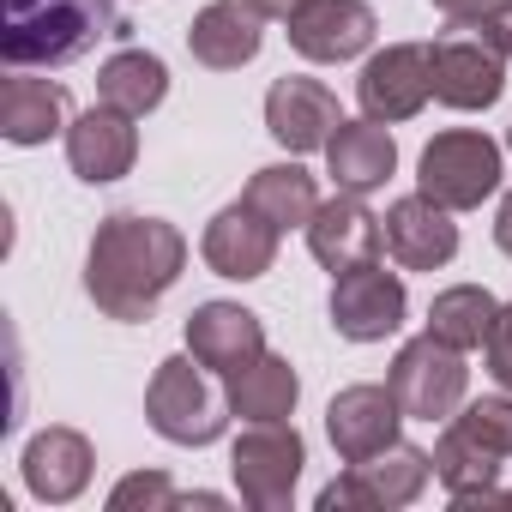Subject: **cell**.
Listing matches in <instances>:
<instances>
[{
  "label": "cell",
  "instance_id": "cb8c5ba5",
  "mask_svg": "<svg viewBox=\"0 0 512 512\" xmlns=\"http://www.w3.org/2000/svg\"><path fill=\"white\" fill-rule=\"evenodd\" d=\"M350 470H356L362 488H368V512H392V506L422 500V488L434 482V452H422V446H410V440H392L386 452H374V458H362V464H350Z\"/></svg>",
  "mask_w": 512,
  "mask_h": 512
},
{
  "label": "cell",
  "instance_id": "52a82bcc",
  "mask_svg": "<svg viewBox=\"0 0 512 512\" xmlns=\"http://www.w3.org/2000/svg\"><path fill=\"white\" fill-rule=\"evenodd\" d=\"M386 386H392V398L404 404L410 422H452V416L464 410L470 368H464V350H452L446 338L422 332V338H410V344L392 356Z\"/></svg>",
  "mask_w": 512,
  "mask_h": 512
},
{
  "label": "cell",
  "instance_id": "9c48e42d",
  "mask_svg": "<svg viewBox=\"0 0 512 512\" xmlns=\"http://www.w3.org/2000/svg\"><path fill=\"white\" fill-rule=\"evenodd\" d=\"M434 97V61H428V43H386L362 61L356 73V103L368 121H416Z\"/></svg>",
  "mask_w": 512,
  "mask_h": 512
},
{
  "label": "cell",
  "instance_id": "4dcf8cb0",
  "mask_svg": "<svg viewBox=\"0 0 512 512\" xmlns=\"http://www.w3.org/2000/svg\"><path fill=\"white\" fill-rule=\"evenodd\" d=\"M428 7H434L440 19L470 25V19H506V13H512V0H428Z\"/></svg>",
  "mask_w": 512,
  "mask_h": 512
},
{
  "label": "cell",
  "instance_id": "277c9868",
  "mask_svg": "<svg viewBox=\"0 0 512 512\" xmlns=\"http://www.w3.org/2000/svg\"><path fill=\"white\" fill-rule=\"evenodd\" d=\"M205 374L211 368L193 350L157 362V374L145 386V422L169 446H211V440H223V428H229L235 410H229V392H217Z\"/></svg>",
  "mask_w": 512,
  "mask_h": 512
},
{
  "label": "cell",
  "instance_id": "3957f363",
  "mask_svg": "<svg viewBox=\"0 0 512 512\" xmlns=\"http://www.w3.org/2000/svg\"><path fill=\"white\" fill-rule=\"evenodd\" d=\"M428 61H434V103L458 109V115H476V109H494L500 91H506V19H446V31L428 43Z\"/></svg>",
  "mask_w": 512,
  "mask_h": 512
},
{
  "label": "cell",
  "instance_id": "d6a6232c",
  "mask_svg": "<svg viewBox=\"0 0 512 512\" xmlns=\"http://www.w3.org/2000/svg\"><path fill=\"white\" fill-rule=\"evenodd\" d=\"M494 247L512 260V187L500 193V211H494Z\"/></svg>",
  "mask_w": 512,
  "mask_h": 512
},
{
  "label": "cell",
  "instance_id": "d590c367",
  "mask_svg": "<svg viewBox=\"0 0 512 512\" xmlns=\"http://www.w3.org/2000/svg\"><path fill=\"white\" fill-rule=\"evenodd\" d=\"M506 151H512V127H506Z\"/></svg>",
  "mask_w": 512,
  "mask_h": 512
},
{
  "label": "cell",
  "instance_id": "5bb4252c",
  "mask_svg": "<svg viewBox=\"0 0 512 512\" xmlns=\"http://www.w3.org/2000/svg\"><path fill=\"white\" fill-rule=\"evenodd\" d=\"M133 121L139 115H127V109H115L103 97L85 115H73V127H67V163H73V175L91 181V187H109V181L133 175V163H139V127Z\"/></svg>",
  "mask_w": 512,
  "mask_h": 512
},
{
  "label": "cell",
  "instance_id": "f1b7e54d",
  "mask_svg": "<svg viewBox=\"0 0 512 512\" xmlns=\"http://www.w3.org/2000/svg\"><path fill=\"white\" fill-rule=\"evenodd\" d=\"M139 506L145 512H175V506H187V494L163 470H133L109 488V512H139Z\"/></svg>",
  "mask_w": 512,
  "mask_h": 512
},
{
  "label": "cell",
  "instance_id": "7c38bea8",
  "mask_svg": "<svg viewBox=\"0 0 512 512\" xmlns=\"http://www.w3.org/2000/svg\"><path fill=\"white\" fill-rule=\"evenodd\" d=\"M380 37V13L368 0H308L290 19V49L314 67H344L356 55H368Z\"/></svg>",
  "mask_w": 512,
  "mask_h": 512
},
{
  "label": "cell",
  "instance_id": "6da1fadb",
  "mask_svg": "<svg viewBox=\"0 0 512 512\" xmlns=\"http://www.w3.org/2000/svg\"><path fill=\"white\" fill-rule=\"evenodd\" d=\"M181 272H187V235L169 217L109 211L85 247V296L97 302V314L121 326L151 320V308L181 284Z\"/></svg>",
  "mask_w": 512,
  "mask_h": 512
},
{
  "label": "cell",
  "instance_id": "ba28073f",
  "mask_svg": "<svg viewBox=\"0 0 512 512\" xmlns=\"http://www.w3.org/2000/svg\"><path fill=\"white\" fill-rule=\"evenodd\" d=\"M332 332L350 338V344H386L404 314H410V290L398 272H386V260H368V266H350L332 278Z\"/></svg>",
  "mask_w": 512,
  "mask_h": 512
},
{
  "label": "cell",
  "instance_id": "836d02e7",
  "mask_svg": "<svg viewBox=\"0 0 512 512\" xmlns=\"http://www.w3.org/2000/svg\"><path fill=\"white\" fill-rule=\"evenodd\" d=\"M494 506H512V488H500V494H494Z\"/></svg>",
  "mask_w": 512,
  "mask_h": 512
},
{
  "label": "cell",
  "instance_id": "7a4b0ae2",
  "mask_svg": "<svg viewBox=\"0 0 512 512\" xmlns=\"http://www.w3.org/2000/svg\"><path fill=\"white\" fill-rule=\"evenodd\" d=\"M97 37H133L115 0H7L0 55L7 67H67L91 55Z\"/></svg>",
  "mask_w": 512,
  "mask_h": 512
},
{
  "label": "cell",
  "instance_id": "d4e9b609",
  "mask_svg": "<svg viewBox=\"0 0 512 512\" xmlns=\"http://www.w3.org/2000/svg\"><path fill=\"white\" fill-rule=\"evenodd\" d=\"M260 217H272L278 229H308V217L320 211V181L290 157V163H266V169H253L247 193H241Z\"/></svg>",
  "mask_w": 512,
  "mask_h": 512
},
{
  "label": "cell",
  "instance_id": "e0dca14e",
  "mask_svg": "<svg viewBox=\"0 0 512 512\" xmlns=\"http://www.w3.org/2000/svg\"><path fill=\"white\" fill-rule=\"evenodd\" d=\"M187 350L217 380H229L253 356H266V320L253 314V308H241V302H199L187 314Z\"/></svg>",
  "mask_w": 512,
  "mask_h": 512
},
{
  "label": "cell",
  "instance_id": "8992f818",
  "mask_svg": "<svg viewBox=\"0 0 512 512\" xmlns=\"http://www.w3.org/2000/svg\"><path fill=\"white\" fill-rule=\"evenodd\" d=\"M302 464H308V440L296 434V422H247L229 446L235 494L253 512H284L296 500Z\"/></svg>",
  "mask_w": 512,
  "mask_h": 512
},
{
  "label": "cell",
  "instance_id": "484cf974",
  "mask_svg": "<svg viewBox=\"0 0 512 512\" xmlns=\"http://www.w3.org/2000/svg\"><path fill=\"white\" fill-rule=\"evenodd\" d=\"M97 97L115 103V109H127V115L163 109V97H169V67H163V55L133 49V43L115 49V55L103 61V73H97Z\"/></svg>",
  "mask_w": 512,
  "mask_h": 512
},
{
  "label": "cell",
  "instance_id": "4fadbf2b",
  "mask_svg": "<svg viewBox=\"0 0 512 512\" xmlns=\"http://www.w3.org/2000/svg\"><path fill=\"white\" fill-rule=\"evenodd\" d=\"M338 127H344V109H338L332 85H320V79H308V73H284V79L266 91V133H272L290 157L326 151Z\"/></svg>",
  "mask_w": 512,
  "mask_h": 512
},
{
  "label": "cell",
  "instance_id": "5b68a950",
  "mask_svg": "<svg viewBox=\"0 0 512 512\" xmlns=\"http://www.w3.org/2000/svg\"><path fill=\"white\" fill-rule=\"evenodd\" d=\"M500 175H506V145L488 139L482 127H446L416 157V187L446 211H476L482 199L500 193Z\"/></svg>",
  "mask_w": 512,
  "mask_h": 512
},
{
  "label": "cell",
  "instance_id": "7402d4cb",
  "mask_svg": "<svg viewBox=\"0 0 512 512\" xmlns=\"http://www.w3.org/2000/svg\"><path fill=\"white\" fill-rule=\"evenodd\" d=\"M229 392V410L241 422H290L296 416V398H302V374L290 368V356H253L247 368H235L223 380Z\"/></svg>",
  "mask_w": 512,
  "mask_h": 512
},
{
  "label": "cell",
  "instance_id": "2e32d148",
  "mask_svg": "<svg viewBox=\"0 0 512 512\" xmlns=\"http://www.w3.org/2000/svg\"><path fill=\"white\" fill-rule=\"evenodd\" d=\"M308 253L338 278L350 266H368L386 253V229L380 217L368 211L362 193H338V199H320V211L308 217Z\"/></svg>",
  "mask_w": 512,
  "mask_h": 512
},
{
  "label": "cell",
  "instance_id": "d6986e66",
  "mask_svg": "<svg viewBox=\"0 0 512 512\" xmlns=\"http://www.w3.org/2000/svg\"><path fill=\"white\" fill-rule=\"evenodd\" d=\"M260 43H266V19L253 13L247 0H211V7H199L193 25H187V55L199 67H211V73L247 67L260 55Z\"/></svg>",
  "mask_w": 512,
  "mask_h": 512
},
{
  "label": "cell",
  "instance_id": "ffe728a7",
  "mask_svg": "<svg viewBox=\"0 0 512 512\" xmlns=\"http://www.w3.org/2000/svg\"><path fill=\"white\" fill-rule=\"evenodd\" d=\"M73 97L61 79H37L31 67H13V79L0 85V139L7 145H49L55 133H67Z\"/></svg>",
  "mask_w": 512,
  "mask_h": 512
},
{
  "label": "cell",
  "instance_id": "e575fe53",
  "mask_svg": "<svg viewBox=\"0 0 512 512\" xmlns=\"http://www.w3.org/2000/svg\"><path fill=\"white\" fill-rule=\"evenodd\" d=\"M506 49H512V13H506Z\"/></svg>",
  "mask_w": 512,
  "mask_h": 512
},
{
  "label": "cell",
  "instance_id": "1f68e13d",
  "mask_svg": "<svg viewBox=\"0 0 512 512\" xmlns=\"http://www.w3.org/2000/svg\"><path fill=\"white\" fill-rule=\"evenodd\" d=\"M247 7H253V13H260L266 25H272V19H278V25H290V19H296V13L308 7V0H247Z\"/></svg>",
  "mask_w": 512,
  "mask_h": 512
},
{
  "label": "cell",
  "instance_id": "9a60e30c",
  "mask_svg": "<svg viewBox=\"0 0 512 512\" xmlns=\"http://www.w3.org/2000/svg\"><path fill=\"white\" fill-rule=\"evenodd\" d=\"M404 422H410V416H404V404L392 398V386H368V380H362V386H344V392L326 404V440H332V452H338L344 464H362V458L386 452Z\"/></svg>",
  "mask_w": 512,
  "mask_h": 512
},
{
  "label": "cell",
  "instance_id": "8fae6325",
  "mask_svg": "<svg viewBox=\"0 0 512 512\" xmlns=\"http://www.w3.org/2000/svg\"><path fill=\"white\" fill-rule=\"evenodd\" d=\"M452 217H458V211H446V205L428 199L422 187L404 193V199H392L386 217H380L392 266H404V272H440V266H452V260H458V223H452Z\"/></svg>",
  "mask_w": 512,
  "mask_h": 512
},
{
  "label": "cell",
  "instance_id": "603a6c76",
  "mask_svg": "<svg viewBox=\"0 0 512 512\" xmlns=\"http://www.w3.org/2000/svg\"><path fill=\"white\" fill-rule=\"evenodd\" d=\"M500 464L488 446H476L458 422H446V434L434 440V482L452 494V506H494L500 494Z\"/></svg>",
  "mask_w": 512,
  "mask_h": 512
},
{
  "label": "cell",
  "instance_id": "4316f807",
  "mask_svg": "<svg viewBox=\"0 0 512 512\" xmlns=\"http://www.w3.org/2000/svg\"><path fill=\"white\" fill-rule=\"evenodd\" d=\"M494 314H500V302L488 284H452L428 302V332L446 338L452 350H482L494 332Z\"/></svg>",
  "mask_w": 512,
  "mask_h": 512
},
{
  "label": "cell",
  "instance_id": "ac0fdd59",
  "mask_svg": "<svg viewBox=\"0 0 512 512\" xmlns=\"http://www.w3.org/2000/svg\"><path fill=\"white\" fill-rule=\"evenodd\" d=\"M19 470H25V488H31L43 506H67V500H79V494L91 488L97 452H91V440H85L79 428H37V434L25 440Z\"/></svg>",
  "mask_w": 512,
  "mask_h": 512
},
{
  "label": "cell",
  "instance_id": "f546056e",
  "mask_svg": "<svg viewBox=\"0 0 512 512\" xmlns=\"http://www.w3.org/2000/svg\"><path fill=\"white\" fill-rule=\"evenodd\" d=\"M482 362H488V380H494L500 392H512V302H500L494 332H488V344H482Z\"/></svg>",
  "mask_w": 512,
  "mask_h": 512
},
{
  "label": "cell",
  "instance_id": "30bf717a",
  "mask_svg": "<svg viewBox=\"0 0 512 512\" xmlns=\"http://www.w3.org/2000/svg\"><path fill=\"white\" fill-rule=\"evenodd\" d=\"M278 223L272 217H260L247 199H235V205H223L211 223H205V235H199V260L217 272V278H229V284H253V278H266L272 266H278Z\"/></svg>",
  "mask_w": 512,
  "mask_h": 512
},
{
  "label": "cell",
  "instance_id": "83f0119b",
  "mask_svg": "<svg viewBox=\"0 0 512 512\" xmlns=\"http://www.w3.org/2000/svg\"><path fill=\"white\" fill-rule=\"evenodd\" d=\"M476 446H488L494 458H512V392H494V398H470L458 416H452Z\"/></svg>",
  "mask_w": 512,
  "mask_h": 512
},
{
  "label": "cell",
  "instance_id": "44dd1931",
  "mask_svg": "<svg viewBox=\"0 0 512 512\" xmlns=\"http://www.w3.org/2000/svg\"><path fill=\"white\" fill-rule=\"evenodd\" d=\"M392 169H398V139H392V127L386 121H344L338 133H332V145H326V175L338 181V193H380L386 181H392Z\"/></svg>",
  "mask_w": 512,
  "mask_h": 512
}]
</instances>
